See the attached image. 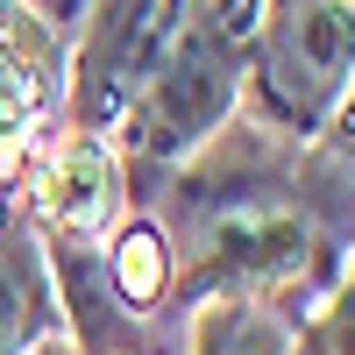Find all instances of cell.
Segmentation results:
<instances>
[{"instance_id": "6da1fadb", "label": "cell", "mask_w": 355, "mask_h": 355, "mask_svg": "<svg viewBox=\"0 0 355 355\" xmlns=\"http://www.w3.org/2000/svg\"><path fill=\"white\" fill-rule=\"evenodd\" d=\"M355 78V0H263L242 57V100L263 135L313 142Z\"/></svg>"}, {"instance_id": "7a4b0ae2", "label": "cell", "mask_w": 355, "mask_h": 355, "mask_svg": "<svg viewBox=\"0 0 355 355\" xmlns=\"http://www.w3.org/2000/svg\"><path fill=\"white\" fill-rule=\"evenodd\" d=\"M192 0H85L78 8V43L64 50V107L85 128H114L135 85L150 78L164 43L178 36Z\"/></svg>"}, {"instance_id": "3957f363", "label": "cell", "mask_w": 355, "mask_h": 355, "mask_svg": "<svg viewBox=\"0 0 355 355\" xmlns=\"http://www.w3.org/2000/svg\"><path fill=\"white\" fill-rule=\"evenodd\" d=\"M57 100H64V28H50L28 0H0V185H15Z\"/></svg>"}, {"instance_id": "277c9868", "label": "cell", "mask_w": 355, "mask_h": 355, "mask_svg": "<svg viewBox=\"0 0 355 355\" xmlns=\"http://www.w3.org/2000/svg\"><path fill=\"white\" fill-rule=\"evenodd\" d=\"M121 206H128V164H121L114 128L71 121V135L50 150V164L36 171V185H28V214H36V227L100 242V234L121 220Z\"/></svg>"}, {"instance_id": "5b68a950", "label": "cell", "mask_w": 355, "mask_h": 355, "mask_svg": "<svg viewBox=\"0 0 355 355\" xmlns=\"http://www.w3.org/2000/svg\"><path fill=\"white\" fill-rule=\"evenodd\" d=\"M50 334H64V299L50 277L43 227L28 214V199L0 185V355H28Z\"/></svg>"}, {"instance_id": "8992f818", "label": "cell", "mask_w": 355, "mask_h": 355, "mask_svg": "<svg viewBox=\"0 0 355 355\" xmlns=\"http://www.w3.org/2000/svg\"><path fill=\"white\" fill-rule=\"evenodd\" d=\"M93 249H100V277L114 291V306L128 320H157L171 306L185 263H178V234L164 227L157 206H121V220H114Z\"/></svg>"}, {"instance_id": "52a82bcc", "label": "cell", "mask_w": 355, "mask_h": 355, "mask_svg": "<svg viewBox=\"0 0 355 355\" xmlns=\"http://www.w3.org/2000/svg\"><path fill=\"white\" fill-rule=\"evenodd\" d=\"M185 355H299V320L270 291H206L192 299Z\"/></svg>"}, {"instance_id": "ba28073f", "label": "cell", "mask_w": 355, "mask_h": 355, "mask_svg": "<svg viewBox=\"0 0 355 355\" xmlns=\"http://www.w3.org/2000/svg\"><path fill=\"white\" fill-rule=\"evenodd\" d=\"M299 355H355V256L334 263L320 306L299 320Z\"/></svg>"}, {"instance_id": "9c48e42d", "label": "cell", "mask_w": 355, "mask_h": 355, "mask_svg": "<svg viewBox=\"0 0 355 355\" xmlns=\"http://www.w3.org/2000/svg\"><path fill=\"white\" fill-rule=\"evenodd\" d=\"M320 142H327V150L348 164V178H355V78H348V100L334 107V121L320 128Z\"/></svg>"}, {"instance_id": "30bf717a", "label": "cell", "mask_w": 355, "mask_h": 355, "mask_svg": "<svg viewBox=\"0 0 355 355\" xmlns=\"http://www.w3.org/2000/svg\"><path fill=\"white\" fill-rule=\"evenodd\" d=\"M28 355H85L71 334H50V341H36V348H28Z\"/></svg>"}]
</instances>
